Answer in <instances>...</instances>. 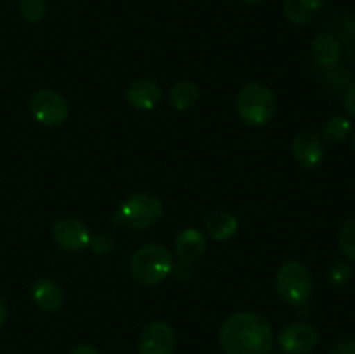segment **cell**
I'll return each mask as SVG.
<instances>
[{"label":"cell","instance_id":"cell-1","mask_svg":"<svg viewBox=\"0 0 355 354\" xmlns=\"http://www.w3.org/2000/svg\"><path fill=\"white\" fill-rule=\"evenodd\" d=\"M218 339L224 354H267L274 346L269 319L252 311L236 312L227 318Z\"/></svg>","mask_w":355,"mask_h":354},{"label":"cell","instance_id":"cell-2","mask_svg":"<svg viewBox=\"0 0 355 354\" xmlns=\"http://www.w3.org/2000/svg\"><path fill=\"white\" fill-rule=\"evenodd\" d=\"M132 276L146 287H155L165 281L173 271V255L168 248L158 243L142 245L132 255Z\"/></svg>","mask_w":355,"mask_h":354},{"label":"cell","instance_id":"cell-3","mask_svg":"<svg viewBox=\"0 0 355 354\" xmlns=\"http://www.w3.org/2000/svg\"><path fill=\"white\" fill-rule=\"evenodd\" d=\"M236 108H238L239 118L246 125L262 127V125L269 124L276 115V96L263 83L252 82L239 90Z\"/></svg>","mask_w":355,"mask_h":354},{"label":"cell","instance_id":"cell-4","mask_svg":"<svg viewBox=\"0 0 355 354\" xmlns=\"http://www.w3.org/2000/svg\"><path fill=\"white\" fill-rule=\"evenodd\" d=\"M163 205L155 194L139 193L120 205L113 222L130 229H148L162 219Z\"/></svg>","mask_w":355,"mask_h":354},{"label":"cell","instance_id":"cell-5","mask_svg":"<svg viewBox=\"0 0 355 354\" xmlns=\"http://www.w3.org/2000/svg\"><path fill=\"white\" fill-rule=\"evenodd\" d=\"M276 287L286 304L302 305L312 295L314 281L305 264H302L300 260H288L277 271Z\"/></svg>","mask_w":355,"mask_h":354},{"label":"cell","instance_id":"cell-6","mask_svg":"<svg viewBox=\"0 0 355 354\" xmlns=\"http://www.w3.org/2000/svg\"><path fill=\"white\" fill-rule=\"evenodd\" d=\"M30 113L38 124L45 127H59L69 115L68 101L54 89H40L30 97Z\"/></svg>","mask_w":355,"mask_h":354},{"label":"cell","instance_id":"cell-7","mask_svg":"<svg viewBox=\"0 0 355 354\" xmlns=\"http://www.w3.org/2000/svg\"><path fill=\"white\" fill-rule=\"evenodd\" d=\"M277 344L286 354H307L319 344V332L311 323H291L281 330Z\"/></svg>","mask_w":355,"mask_h":354},{"label":"cell","instance_id":"cell-8","mask_svg":"<svg viewBox=\"0 0 355 354\" xmlns=\"http://www.w3.org/2000/svg\"><path fill=\"white\" fill-rule=\"evenodd\" d=\"M52 238L66 252H82L90 245L92 235L80 219L62 217L52 228Z\"/></svg>","mask_w":355,"mask_h":354},{"label":"cell","instance_id":"cell-9","mask_svg":"<svg viewBox=\"0 0 355 354\" xmlns=\"http://www.w3.org/2000/svg\"><path fill=\"white\" fill-rule=\"evenodd\" d=\"M175 344V330L168 323L153 321L139 339V354H172Z\"/></svg>","mask_w":355,"mask_h":354},{"label":"cell","instance_id":"cell-10","mask_svg":"<svg viewBox=\"0 0 355 354\" xmlns=\"http://www.w3.org/2000/svg\"><path fill=\"white\" fill-rule=\"evenodd\" d=\"M291 149L297 163L304 169H315L324 160V146L314 132H300L295 135Z\"/></svg>","mask_w":355,"mask_h":354},{"label":"cell","instance_id":"cell-11","mask_svg":"<svg viewBox=\"0 0 355 354\" xmlns=\"http://www.w3.org/2000/svg\"><path fill=\"white\" fill-rule=\"evenodd\" d=\"M163 90L156 82L137 78L127 87V101L139 111H151L162 103Z\"/></svg>","mask_w":355,"mask_h":354},{"label":"cell","instance_id":"cell-12","mask_svg":"<svg viewBox=\"0 0 355 354\" xmlns=\"http://www.w3.org/2000/svg\"><path fill=\"white\" fill-rule=\"evenodd\" d=\"M31 301L35 302L38 309L47 312H55L64 304V292L55 283L54 280L49 278H38L31 283L30 288Z\"/></svg>","mask_w":355,"mask_h":354},{"label":"cell","instance_id":"cell-13","mask_svg":"<svg viewBox=\"0 0 355 354\" xmlns=\"http://www.w3.org/2000/svg\"><path fill=\"white\" fill-rule=\"evenodd\" d=\"M205 252H207V238L200 229L187 228L175 238V253L180 262H198Z\"/></svg>","mask_w":355,"mask_h":354},{"label":"cell","instance_id":"cell-14","mask_svg":"<svg viewBox=\"0 0 355 354\" xmlns=\"http://www.w3.org/2000/svg\"><path fill=\"white\" fill-rule=\"evenodd\" d=\"M311 56L315 65L322 68H333L342 59V47L331 33H321L312 40Z\"/></svg>","mask_w":355,"mask_h":354},{"label":"cell","instance_id":"cell-15","mask_svg":"<svg viewBox=\"0 0 355 354\" xmlns=\"http://www.w3.org/2000/svg\"><path fill=\"white\" fill-rule=\"evenodd\" d=\"M322 6L324 0H284L283 12L291 24L304 26L321 12Z\"/></svg>","mask_w":355,"mask_h":354},{"label":"cell","instance_id":"cell-16","mask_svg":"<svg viewBox=\"0 0 355 354\" xmlns=\"http://www.w3.org/2000/svg\"><path fill=\"white\" fill-rule=\"evenodd\" d=\"M239 224L238 219L227 210H217L214 214H210L205 221V231L208 233L210 238H214L215 242H225V239H231L232 236L238 233Z\"/></svg>","mask_w":355,"mask_h":354},{"label":"cell","instance_id":"cell-17","mask_svg":"<svg viewBox=\"0 0 355 354\" xmlns=\"http://www.w3.org/2000/svg\"><path fill=\"white\" fill-rule=\"evenodd\" d=\"M200 99V89L193 82H179L170 89L168 103L173 110L186 111L196 104Z\"/></svg>","mask_w":355,"mask_h":354},{"label":"cell","instance_id":"cell-18","mask_svg":"<svg viewBox=\"0 0 355 354\" xmlns=\"http://www.w3.org/2000/svg\"><path fill=\"white\" fill-rule=\"evenodd\" d=\"M350 130H352L350 120L345 117H340V115L328 118L321 127L322 137H324V141L331 142V144H340V142L345 141L350 135Z\"/></svg>","mask_w":355,"mask_h":354},{"label":"cell","instance_id":"cell-19","mask_svg":"<svg viewBox=\"0 0 355 354\" xmlns=\"http://www.w3.org/2000/svg\"><path fill=\"white\" fill-rule=\"evenodd\" d=\"M326 280L333 288H345L354 280V269L347 260H335L326 271Z\"/></svg>","mask_w":355,"mask_h":354},{"label":"cell","instance_id":"cell-20","mask_svg":"<svg viewBox=\"0 0 355 354\" xmlns=\"http://www.w3.org/2000/svg\"><path fill=\"white\" fill-rule=\"evenodd\" d=\"M340 248L347 259L355 262V217L343 222L340 229Z\"/></svg>","mask_w":355,"mask_h":354},{"label":"cell","instance_id":"cell-21","mask_svg":"<svg viewBox=\"0 0 355 354\" xmlns=\"http://www.w3.org/2000/svg\"><path fill=\"white\" fill-rule=\"evenodd\" d=\"M45 10H47L45 0H21L19 2V12L28 23H38L44 19Z\"/></svg>","mask_w":355,"mask_h":354},{"label":"cell","instance_id":"cell-22","mask_svg":"<svg viewBox=\"0 0 355 354\" xmlns=\"http://www.w3.org/2000/svg\"><path fill=\"white\" fill-rule=\"evenodd\" d=\"M89 246L94 250V252L99 253V255H104V253H110L111 250H113L114 242L111 236L104 235V233H99V235H94L92 238H90Z\"/></svg>","mask_w":355,"mask_h":354},{"label":"cell","instance_id":"cell-23","mask_svg":"<svg viewBox=\"0 0 355 354\" xmlns=\"http://www.w3.org/2000/svg\"><path fill=\"white\" fill-rule=\"evenodd\" d=\"M329 354H355V339L354 337H343L336 340Z\"/></svg>","mask_w":355,"mask_h":354},{"label":"cell","instance_id":"cell-24","mask_svg":"<svg viewBox=\"0 0 355 354\" xmlns=\"http://www.w3.org/2000/svg\"><path fill=\"white\" fill-rule=\"evenodd\" d=\"M343 106H345L347 113H349L352 118H355V82L350 83L345 96H343Z\"/></svg>","mask_w":355,"mask_h":354},{"label":"cell","instance_id":"cell-25","mask_svg":"<svg viewBox=\"0 0 355 354\" xmlns=\"http://www.w3.org/2000/svg\"><path fill=\"white\" fill-rule=\"evenodd\" d=\"M68 354H101L96 347L92 346H87V344H82V346H76L69 351Z\"/></svg>","mask_w":355,"mask_h":354},{"label":"cell","instance_id":"cell-26","mask_svg":"<svg viewBox=\"0 0 355 354\" xmlns=\"http://www.w3.org/2000/svg\"><path fill=\"white\" fill-rule=\"evenodd\" d=\"M6 319H7V304H6V301L0 297V326L6 323Z\"/></svg>","mask_w":355,"mask_h":354},{"label":"cell","instance_id":"cell-27","mask_svg":"<svg viewBox=\"0 0 355 354\" xmlns=\"http://www.w3.org/2000/svg\"><path fill=\"white\" fill-rule=\"evenodd\" d=\"M243 2L250 3V6H257V3H260V2H262V0H243Z\"/></svg>","mask_w":355,"mask_h":354},{"label":"cell","instance_id":"cell-28","mask_svg":"<svg viewBox=\"0 0 355 354\" xmlns=\"http://www.w3.org/2000/svg\"><path fill=\"white\" fill-rule=\"evenodd\" d=\"M352 146H354V151H355V134H354V139H352Z\"/></svg>","mask_w":355,"mask_h":354}]
</instances>
